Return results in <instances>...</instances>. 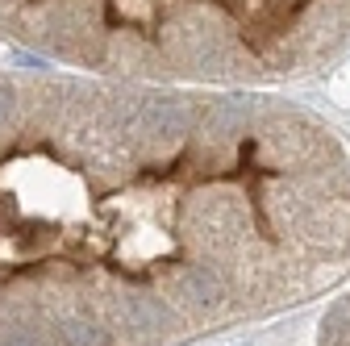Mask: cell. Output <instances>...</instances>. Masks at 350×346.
<instances>
[{
    "label": "cell",
    "instance_id": "cell-3",
    "mask_svg": "<svg viewBox=\"0 0 350 346\" xmlns=\"http://www.w3.org/2000/svg\"><path fill=\"white\" fill-rule=\"evenodd\" d=\"M325 346H350V300L329 317V330H325Z\"/></svg>",
    "mask_w": 350,
    "mask_h": 346
},
{
    "label": "cell",
    "instance_id": "cell-2",
    "mask_svg": "<svg viewBox=\"0 0 350 346\" xmlns=\"http://www.w3.org/2000/svg\"><path fill=\"white\" fill-rule=\"evenodd\" d=\"M46 63L180 88H275L350 55V0H0Z\"/></svg>",
    "mask_w": 350,
    "mask_h": 346
},
{
    "label": "cell",
    "instance_id": "cell-1",
    "mask_svg": "<svg viewBox=\"0 0 350 346\" xmlns=\"http://www.w3.org/2000/svg\"><path fill=\"white\" fill-rule=\"evenodd\" d=\"M350 276V146L258 88L0 75V346H180Z\"/></svg>",
    "mask_w": 350,
    "mask_h": 346
}]
</instances>
